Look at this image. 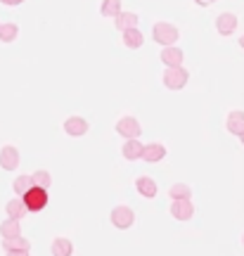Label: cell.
Listing matches in <instances>:
<instances>
[{
    "instance_id": "6da1fadb",
    "label": "cell",
    "mask_w": 244,
    "mask_h": 256,
    "mask_svg": "<svg viewBox=\"0 0 244 256\" xmlns=\"http://www.w3.org/2000/svg\"><path fill=\"white\" fill-rule=\"evenodd\" d=\"M178 28L173 26L171 22H156L152 28V38L154 43H159L162 48H171L173 43H178Z\"/></svg>"
},
{
    "instance_id": "7a4b0ae2",
    "label": "cell",
    "mask_w": 244,
    "mask_h": 256,
    "mask_svg": "<svg viewBox=\"0 0 244 256\" xmlns=\"http://www.w3.org/2000/svg\"><path fill=\"white\" fill-rule=\"evenodd\" d=\"M164 86L168 88V90H180L188 86L190 81V72L185 69V66H176V69H164V76H162Z\"/></svg>"
},
{
    "instance_id": "3957f363",
    "label": "cell",
    "mask_w": 244,
    "mask_h": 256,
    "mask_svg": "<svg viewBox=\"0 0 244 256\" xmlns=\"http://www.w3.org/2000/svg\"><path fill=\"white\" fill-rule=\"evenodd\" d=\"M109 218H112V226H114V228L128 230L133 223H136V214H133V209H130V206H126V204H118V206H114V209H112Z\"/></svg>"
},
{
    "instance_id": "277c9868",
    "label": "cell",
    "mask_w": 244,
    "mask_h": 256,
    "mask_svg": "<svg viewBox=\"0 0 244 256\" xmlns=\"http://www.w3.org/2000/svg\"><path fill=\"white\" fill-rule=\"evenodd\" d=\"M48 190H43V188H31V190L22 197V202H24V206H26L28 211H43L48 206Z\"/></svg>"
},
{
    "instance_id": "5b68a950",
    "label": "cell",
    "mask_w": 244,
    "mask_h": 256,
    "mask_svg": "<svg viewBox=\"0 0 244 256\" xmlns=\"http://www.w3.org/2000/svg\"><path fill=\"white\" fill-rule=\"evenodd\" d=\"M116 133L121 138H126V140H138L140 133H142V126H140V121L136 116H121L116 121Z\"/></svg>"
},
{
    "instance_id": "8992f818",
    "label": "cell",
    "mask_w": 244,
    "mask_h": 256,
    "mask_svg": "<svg viewBox=\"0 0 244 256\" xmlns=\"http://www.w3.org/2000/svg\"><path fill=\"white\" fill-rule=\"evenodd\" d=\"M237 14H232V12H220L216 17V31L220 34V36H232L237 31Z\"/></svg>"
},
{
    "instance_id": "52a82bcc",
    "label": "cell",
    "mask_w": 244,
    "mask_h": 256,
    "mask_svg": "<svg viewBox=\"0 0 244 256\" xmlns=\"http://www.w3.org/2000/svg\"><path fill=\"white\" fill-rule=\"evenodd\" d=\"M162 62L166 69H176V66H182V62H185V52H182L180 48H164L162 50Z\"/></svg>"
},
{
    "instance_id": "ba28073f",
    "label": "cell",
    "mask_w": 244,
    "mask_h": 256,
    "mask_svg": "<svg viewBox=\"0 0 244 256\" xmlns=\"http://www.w3.org/2000/svg\"><path fill=\"white\" fill-rule=\"evenodd\" d=\"M88 121L83 119V116H69V119L64 121V133L72 138H81L88 133Z\"/></svg>"
},
{
    "instance_id": "9c48e42d",
    "label": "cell",
    "mask_w": 244,
    "mask_h": 256,
    "mask_svg": "<svg viewBox=\"0 0 244 256\" xmlns=\"http://www.w3.org/2000/svg\"><path fill=\"white\" fill-rule=\"evenodd\" d=\"M0 166L5 168V171H17L19 166V150L12 145H5L0 150Z\"/></svg>"
},
{
    "instance_id": "30bf717a",
    "label": "cell",
    "mask_w": 244,
    "mask_h": 256,
    "mask_svg": "<svg viewBox=\"0 0 244 256\" xmlns=\"http://www.w3.org/2000/svg\"><path fill=\"white\" fill-rule=\"evenodd\" d=\"M171 214L176 220H190L194 216V206H192L190 200H180L171 204Z\"/></svg>"
},
{
    "instance_id": "8fae6325",
    "label": "cell",
    "mask_w": 244,
    "mask_h": 256,
    "mask_svg": "<svg viewBox=\"0 0 244 256\" xmlns=\"http://www.w3.org/2000/svg\"><path fill=\"white\" fill-rule=\"evenodd\" d=\"M164 156H166V147L159 145V142H150V145L142 147V159L147 164H156V162H162Z\"/></svg>"
},
{
    "instance_id": "7c38bea8",
    "label": "cell",
    "mask_w": 244,
    "mask_h": 256,
    "mask_svg": "<svg viewBox=\"0 0 244 256\" xmlns=\"http://www.w3.org/2000/svg\"><path fill=\"white\" fill-rule=\"evenodd\" d=\"M5 214H8V218H12V220H22L28 214V209L24 206L22 197H14V200H10L8 204H5Z\"/></svg>"
},
{
    "instance_id": "4fadbf2b",
    "label": "cell",
    "mask_w": 244,
    "mask_h": 256,
    "mask_svg": "<svg viewBox=\"0 0 244 256\" xmlns=\"http://www.w3.org/2000/svg\"><path fill=\"white\" fill-rule=\"evenodd\" d=\"M226 126L228 130L232 133V136H242L244 133V112L242 110H235V112H230L228 114V121H226Z\"/></svg>"
},
{
    "instance_id": "5bb4252c",
    "label": "cell",
    "mask_w": 244,
    "mask_h": 256,
    "mask_svg": "<svg viewBox=\"0 0 244 256\" xmlns=\"http://www.w3.org/2000/svg\"><path fill=\"white\" fill-rule=\"evenodd\" d=\"M136 190L140 192V197H145V200H154V197H156V183H154L152 178H147V176H140L136 180Z\"/></svg>"
},
{
    "instance_id": "9a60e30c",
    "label": "cell",
    "mask_w": 244,
    "mask_h": 256,
    "mask_svg": "<svg viewBox=\"0 0 244 256\" xmlns=\"http://www.w3.org/2000/svg\"><path fill=\"white\" fill-rule=\"evenodd\" d=\"M142 142L140 140H126L124 147H121V154L126 156L128 162H136V159H142Z\"/></svg>"
},
{
    "instance_id": "2e32d148",
    "label": "cell",
    "mask_w": 244,
    "mask_h": 256,
    "mask_svg": "<svg viewBox=\"0 0 244 256\" xmlns=\"http://www.w3.org/2000/svg\"><path fill=\"white\" fill-rule=\"evenodd\" d=\"M50 254L52 256H72L74 254V242L66 238H57L50 244Z\"/></svg>"
},
{
    "instance_id": "e0dca14e",
    "label": "cell",
    "mask_w": 244,
    "mask_h": 256,
    "mask_svg": "<svg viewBox=\"0 0 244 256\" xmlns=\"http://www.w3.org/2000/svg\"><path fill=\"white\" fill-rule=\"evenodd\" d=\"M2 249H5V252H28V249H31V242H28L24 235H17V238L2 240Z\"/></svg>"
},
{
    "instance_id": "ac0fdd59",
    "label": "cell",
    "mask_w": 244,
    "mask_h": 256,
    "mask_svg": "<svg viewBox=\"0 0 244 256\" xmlns=\"http://www.w3.org/2000/svg\"><path fill=\"white\" fill-rule=\"evenodd\" d=\"M114 26L124 34L128 28H138V14L136 12H121L116 19H114Z\"/></svg>"
},
{
    "instance_id": "d6986e66",
    "label": "cell",
    "mask_w": 244,
    "mask_h": 256,
    "mask_svg": "<svg viewBox=\"0 0 244 256\" xmlns=\"http://www.w3.org/2000/svg\"><path fill=\"white\" fill-rule=\"evenodd\" d=\"M145 43V36H142V31H138V28H128L124 31V46L128 50H138V48H142Z\"/></svg>"
},
{
    "instance_id": "ffe728a7",
    "label": "cell",
    "mask_w": 244,
    "mask_h": 256,
    "mask_svg": "<svg viewBox=\"0 0 244 256\" xmlns=\"http://www.w3.org/2000/svg\"><path fill=\"white\" fill-rule=\"evenodd\" d=\"M121 12H124L121 0H102V5H100V14L107 19H116Z\"/></svg>"
},
{
    "instance_id": "44dd1931",
    "label": "cell",
    "mask_w": 244,
    "mask_h": 256,
    "mask_svg": "<svg viewBox=\"0 0 244 256\" xmlns=\"http://www.w3.org/2000/svg\"><path fill=\"white\" fill-rule=\"evenodd\" d=\"M19 36V26L14 22H5V24H0V40L2 43H14Z\"/></svg>"
},
{
    "instance_id": "7402d4cb",
    "label": "cell",
    "mask_w": 244,
    "mask_h": 256,
    "mask_svg": "<svg viewBox=\"0 0 244 256\" xmlns=\"http://www.w3.org/2000/svg\"><path fill=\"white\" fill-rule=\"evenodd\" d=\"M34 188V180H31V174H24V176H17L14 178V183H12V190H14V194H19V197H24L28 190Z\"/></svg>"
},
{
    "instance_id": "603a6c76",
    "label": "cell",
    "mask_w": 244,
    "mask_h": 256,
    "mask_svg": "<svg viewBox=\"0 0 244 256\" xmlns=\"http://www.w3.org/2000/svg\"><path fill=\"white\" fill-rule=\"evenodd\" d=\"M0 235H2V240H10V238H17V235H22V228H19V220L5 218L2 223H0Z\"/></svg>"
},
{
    "instance_id": "cb8c5ba5",
    "label": "cell",
    "mask_w": 244,
    "mask_h": 256,
    "mask_svg": "<svg viewBox=\"0 0 244 256\" xmlns=\"http://www.w3.org/2000/svg\"><path fill=\"white\" fill-rule=\"evenodd\" d=\"M168 197H171L173 202L190 200V197H192L190 185H185V183H176V185H171V188H168Z\"/></svg>"
},
{
    "instance_id": "d4e9b609",
    "label": "cell",
    "mask_w": 244,
    "mask_h": 256,
    "mask_svg": "<svg viewBox=\"0 0 244 256\" xmlns=\"http://www.w3.org/2000/svg\"><path fill=\"white\" fill-rule=\"evenodd\" d=\"M31 180H34V188H43V190H48V188L52 185V176H50V171L40 168V171H34V174H31Z\"/></svg>"
},
{
    "instance_id": "484cf974",
    "label": "cell",
    "mask_w": 244,
    "mask_h": 256,
    "mask_svg": "<svg viewBox=\"0 0 244 256\" xmlns=\"http://www.w3.org/2000/svg\"><path fill=\"white\" fill-rule=\"evenodd\" d=\"M2 5H8V8H17V5H22L24 0H0Z\"/></svg>"
},
{
    "instance_id": "4316f807",
    "label": "cell",
    "mask_w": 244,
    "mask_h": 256,
    "mask_svg": "<svg viewBox=\"0 0 244 256\" xmlns=\"http://www.w3.org/2000/svg\"><path fill=\"white\" fill-rule=\"evenodd\" d=\"M194 2H197L199 8H208V5H214L216 0H194Z\"/></svg>"
},
{
    "instance_id": "83f0119b",
    "label": "cell",
    "mask_w": 244,
    "mask_h": 256,
    "mask_svg": "<svg viewBox=\"0 0 244 256\" xmlns=\"http://www.w3.org/2000/svg\"><path fill=\"white\" fill-rule=\"evenodd\" d=\"M8 256H31L28 252H8Z\"/></svg>"
},
{
    "instance_id": "f1b7e54d",
    "label": "cell",
    "mask_w": 244,
    "mask_h": 256,
    "mask_svg": "<svg viewBox=\"0 0 244 256\" xmlns=\"http://www.w3.org/2000/svg\"><path fill=\"white\" fill-rule=\"evenodd\" d=\"M240 46H242V50H244V34H242V38H240Z\"/></svg>"
},
{
    "instance_id": "f546056e",
    "label": "cell",
    "mask_w": 244,
    "mask_h": 256,
    "mask_svg": "<svg viewBox=\"0 0 244 256\" xmlns=\"http://www.w3.org/2000/svg\"><path fill=\"white\" fill-rule=\"evenodd\" d=\"M240 140H242V145H244V133H242V136H240Z\"/></svg>"
},
{
    "instance_id": "4dcf8cb0",
    "label": "cell",
    "mask_w": 244,
    "mask_h": 256,
    "mask_svg": "<svg viewBox=\"0 0 244 256\" xmlns=\"http://www.w3.org/2000/svg\"><path fill=\"white\" fill-rule=\"evenodd\" d=\"M242 244H244V235H242Z\"/></svg>"
},
{
    "instance_id": "1f68e13d",
    "label": "cell",
    "mask_w": 244,
    "mask_h": 256,
    "mask_svg": "<svg viewBox=\"0 0 244 256\" xmlns=\"http://www.w3.org/2000/svg\"><path fill=\"white\" fill-rule=\"evenodd\" d=\"M0 24H2V22H0Z\"/></svg>"
}]
</instances>
